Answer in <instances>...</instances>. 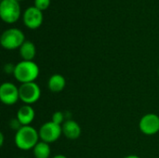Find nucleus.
<instances>
[{"mask_svg": "<svg viewBox=\"0 0 159 158\" xmlns=\"http://www.w3.org/2000/svg\"><path fill=\"white\" fill-rule=\"evenodd\" d=\"M0 100L6 105H13L20 100L19 88L13 83L5 82L0 87Z\"/></svg>", "mask_w": 159, "mask_h": 158, "instance_id": "obj_8", "label": "nucleus"}, {"mask_svg": "<svg viewBox=\"0 0 159 158\" xmlns=\"http://www.w3.org/2000/svg\"><path fill=\"white\" fill-rule=\"evenodd\" d=\"M38 131L31 126H23L15 134V144L16 146L23 151L34 149V146L39 142Z\"/></svg>", "mask_w": 159, "mask_h": 158, "instance_id": "obj_1", "label": "nucleus"}, {"mask_svg": "<svg viewBox=\"0 0 159 158\" xmlns=\"http://www.w3.org/2000/svg\"><path fill=\"white\" fill-rule=\"evenodd\" d=\"M3 144H4V134L0 133V145L3 146Z\"/></svg>", "mask_w": 159, "mask_h": 158, "instance_id": "obj_19", "label": "nucleus"}, {"mask_svg": "<svg viewBox=\"0 0 159 158\" xmlns=\"http://www.w3.org/2000/svg\"><path fill=\"white\" fill-rule=\"evenodd\" d=\"M33 154L35 158H49L51 155L50 146L47 142H39L33 149Z\"/></svg>", "mask_w": 159, "mask_h": 158, "instance_id": "obj_14", "label": "nucleus"}, {"mask_svg": "<svg viewBox=\"0 0 159 158\" xmlns=\"http://www.w3.org/2000/svg\"><path fill=\"white\" fill-rule=\"evenodd\" d=\"M62 135L69 140H76L80 137L82 129L77 122L75 120H66L61 125Z\"/></svg>", "mask_w": 159, "mask_h": 158, "instance_id": "obj_10", "label": "nucleus"}, {"mask_svg": "<svg viewBox=\"0 0 159 158\" xmlns=\"http://www.w3.org/2000/svg\"><path fill=\"white\" fill-rule=\"evenodd\" d=\"M51 158H67L65 156H63V155H57V156H54L53 157Z\"/></svg>", "mask_w": 159, "mask_h": 158, "instance_id": "obj_20", "label": "nucleus"}, {"mask_svg": "<svg viewBox=\"0 0 159 158\" xmlns=\"http://www.w3.org/2000/svg\"><path fill=\"white\" fill-rule=\"evenodd\" d=\"M19 158H24V157H19Z\"/></svg>", "mask_w": 159, "mask_h": 158, "instance_id": "obj_23", "label": "nucleus"}, {"mask_svg": "<svg viewBox=\"0 0 159 158\" xmlns=\"http://www.w3.org/2000/svg\"><path fill=\"white\" fill-rule=\"evenodd\" d=\"M25 41L23 32L18 28H8L5 30L0 37L1 46L8 50L20 48Z\"/></svg>", "mask_w": 159, "mask_h": 158, "instance_id": "obj_3", "label": "nucleus"}, {"mask_svg": "<svg viewBox=\"0 0 159 158\" xmlns=\"http://www.w3.org/2000/svg\"><path fill=\"white\" fill-rule=\"evenodd\" d=\"M139 129L144 135L152 136L159 131V116L156 114L143 115L139 122Z\"/></svg>", "mask_w": 159, "mask_h": 158, "instance_id": "obj_9", "label": "nucleus"}, {"mask_svg": "<svg viewBox=\"0 0 159 158\" xmlns=\"http://www.w3.org/2000/svg\"><path fill=\"white\" fill-rule=\"evenodd\" d=\"M35 116V113L34 108L31 105L24 104L20 106L17 112L16 117L20 122L22 126H30V124L34 121Z\"/></svg>", "mask_w": 159, "mask_h": 158, "instance_id": "obj_11", "label": "nucleus"}, {"mask_svg": "<svg viewBox=\"0 0 159 158\" xmlns=\"http://www.w3.org/2000/svg\"><path fill=\"white\" fill-rule=\"evenodd\" d=\"M17 1H21V0H17Z\"/></svg>", "mask_w": 159, "mask_h": 158, "instance_id": "obj_22", "label": "nucleus"}, {"mask_svg": "<svg viewBox=\"0 0 159 158\" xmlns=\"http://www.w3.org/2000/svg\"><path fill=\"white\" fill-rule=\"evenodd\" d=\"M15 67L16 65H14L13 63H6L4 65V72L7 74H14V71H15Z\"/></svg>", "mask_w": 159, "mask_h": 158, "instance_id": "obj_18", "label": "nucleus"}, {"mask_svg": "<svg viewBox=\"0 0 159 158\" xmlns=\"http://www.w3.org/2000/svg\"><path fill=\"white\" fill-rule=\"evenodd\" d=\"M50 2L51 0H34V6L37 7L38 9H40L41 11H43V10H46L49 7Z\"/></svg>", "mask_w": 159, "mask_h": 158, "instance_id": "obj_16", "label": "nucleus"}, {"mask_svg": "<svg viewBox=\"0 0 159 158\" xmlns=\"http://www.w3.org/2000/svg\"><path fill=\"white\" fill-rule=\"evenodd\" d=\"M20 100L27 105L36 102L41 96V89L35 82L20 84L19 87Z\"/></svg>", "mask_w": 159, "mask_h": 158, "instance_id": "obj_5", "label": "nucleus"}, {"mask_svg": "<svg viewBox=\"0 0 159 158\" xmlns=\"http://www.w3.org/2000/svg\"><path fill=\"white\" fill-rule=\"evenodd\" d=\"M124 158H141V157H139V156H134V155H130V156H125Z\"/></svg>", "mask_w": 159, "mask_h": 158, "instance_id": "obj_21", "label": "nucleus"}, {"mask_svg": "<svg viewBox=\"0 0 159 158\" xmlns=\"http://www.w3.org/2000/svg\"><path fill=\"white\" fill-rule=\"evenodd\" d=\"M20 50V56L23 61H32L36 54V48L34 44L32 41L26 40L19 48Z\"/></svg>", "mask_w": 159, "mask_h": 158, "instance_id": "obj_13", "label": "nucleus"}, {"mask_svg": "<svg viewBox=\"0 0 159 158\" xmlns=\"http://www.w3.org/2000/svg\"><path fill=\"white\" fill-rule=\"evenodd\" d=\"M43 11H41L34 6L27 7L22 15V20L25 26L32 30L39 28L43 23Z\"/></svg>", "mask_w": 159, "mask_h": 158, "instance_id": "obj_7", "label": "nucleus"}, {"mask_svg": "<svg viewBox=\"0 0 159 158\" xmlns=\"http://www.w3.org/2000/svg\"><path fill=\"white\" fill-rule=\"evenodd\" d=\"M0 17L7 23H14L20 17V6L17 0H1Z\"/></svg>", "mask_w": 159, "mask_h": 158, "instance_id": "obj_4", "label": "nucleus"}, {"mask_svg": "<svg viewBox=\"0 0 159 158\" xmlns=\"http://www.w3.org/2000/svg\"><path fill=\"white\" fill-rule=\"evenodd\" d=\"M9 128L12 129V130H16V132L18 131V130H20L23 126L20 124V122L18 120V118L17 117H15V118H11L10 119V121H9Z\"/></svg>", "mask_w": 159, "mask_h": 158, "instance_id": "obj_17", "label": "nucleus"}, {"mask_svg": "<svg viewBox=\"0 0 159 158\" xmlns=\"http://www.w3.org/2000/svg\"><path fill=\"white\" fill-rule=\"evenodd\" d=\"M38 75L39 67L33 61H21L19 63H17L13 74L14 78L21 84L34 82Z\"/></svg>", "mask_w": 159, "mask_h": 158, "instance_id": "obj_2", "label": "nucleus"}, {"mask_svg": "<svg viewBox=\"0 0 159 158\" xmlns=\"http://www.w3.org/2000/svg\"><path fill=\"white\" fill-rule=\"evenodd\" d=\"M158 74H159V69H158Z\"/></svg>", "mask_w": 159, "mask_h": 158, "instance_id": "obj_24", "label": "nucleus"}, {"mask_svg": "<svg viewBox=\"0 0 159 158\" xmlns=\"http://www.w3.org/2000/svg\"><path fill=\"white\" fill-rule=\"evenodd\" d=\"M39 138L41 142H47L48 144L55 142L60 139V137L62 135V130H61V126L49 121L45 124H43L39 130Z\"/></svg>", "mask_w": 159, "mask_h": 158, "instance_id": "obj_6", "label": "nucleus"}, {"mask_svg": "<svg viewBox=\"0 0 159 158\" xmlns=\"http://www.w3.org/2000/svg\"><path fill=\"white\" fill-rule=\"evenodd\" d=\"M66 86V80L63 75L60 74H52L48 82V89L53 93H59L61 92Z\"/></svg>", "mask_w": 159, "mask_h": 158, "instance_id": "obj_12", "label": "nucleus"}, {"mask_svg": "<svg viewBox=\"0 0 159 158\" xmlns=\"http://www.w3.org/2000/svg\"><path fill=\"white\" fill-rule=\"evenodd\" d=\"M51 121L61 126L65 121H66V118H65V114L61 112V111H57L55 112L53 115H52V118H51Z\"/></svg>", "mask_w": 159, "mask_h": 158, "instance_id": "obj_15", "label": "nucleus"}]
</instances>
